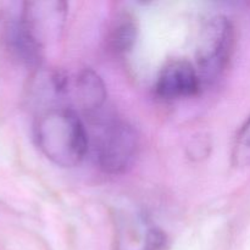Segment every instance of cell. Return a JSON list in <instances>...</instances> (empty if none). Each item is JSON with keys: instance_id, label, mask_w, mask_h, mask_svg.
I'll return each instance as SVG.
<instances>
[{"instance_id": "6da1fadb", "label": "cell", "mask_w": 250, "mask_h": 250, "mask_svg": "<svg viewBox=\"0 0 250 250\" xmlns=\"http://www.w3.org/2000/svg\"><path fill=\"white\" fill-rule=\"evenodd\" d=\"M39 150L55 165L73 167L84 160L89 134L83 120L70 106H56L39 112L33 125Z\"/></svg>"}, {"instance_id": "7a4b0ae2", "label": "cell", "mask_w": 250, "mask_h": 250, "mask_svg": "<svg viewBox=\"0 0 250 250\" xmlns=\"http://www.w3.org/2000/svg\"><path fill=\"white\" fill-rule=\"evenodd\" d=\"M97 134L93 138L98 166L109 175L127 172L136 161L139 151V136L129 122L119 117H89Z\"/></svg>"}, {"instance_id": "3957f363", "label": "cell", "mask_w": 250, "mask_h": 250, "mask_svg": "<svg viewBox=\"0 0 250 250\" xmlns=\"http://www.w3.org/2000/svg\"><path fill=\"white\" fill-rule=\"evenodd\" d=\"M234 49V27L224 15L209 17L200 29L197 46V71L200 81L219 80L231 61Z\"/></svg>"}, {"instance_id": "277c9868", "label": "cell", "mask_w": 250, "mask_h": 250, "mask_svg": "<svg viewBox=\"0 0 250 250\" xmlns=\"http://www.w3.org/2000/svg\"><path fill=\"white\" fill-rule=\"evenodd\" d=\"M2 38L10 55L26 67L38 70L44 59V44L34 32L22 4L21 9L6 16Z\"/></svg>"}, {"instance_id": "5b68a950", "label": "cell", "mask_w": 250, "mask_h": 250, "mask_svg": "<svg viewBox=\"0 0 250 250\" xmlns=\"http://www.w3.org/2000/svg\"><path fill=\"white\" fill-rule=\"evenodd\" d=\"M202 87L197 68L186 60H173L160 71L155 83V92L163 99L175 100L190 98Z\"/></svg>"}, {"instance_id": "8992f818", "label": "cell", "mask_w": 250, "mask_h": 250, "mask_svg": "<svg viewBox=\"0 0 250 250\" xmlns=\"http://www.w3.org/2000/svg\"><path fill=\"white\" fill-rule=\"evenodd\" d=\"M24 10L29 22L42 43L49 37L56 38L63 28L67 4L63 1L24 2Z\"/></svg>"}, {"instance_id": "52a82bcc", "label": "cell", "mask_w": 250, "mask_h": 250, "mask_svg": "<svg viewBox=\"0 0 250 250\" xmlns=\"http://www.w3.org/2000/svg\"><path fill=\"white\" fill-rule=\"evenodd\" d=\"M73 92L77 106L85 114L93 117L100 114V110L106 102V87L103 78L92 68H83L76 76Z\"/></svg>"}, {"instance_id": "ba28073f", "label": "cell", "mask_w": 250, "mask_h": 250, "mask_svg": "<svg viewBox=\"0 0 250 250\" xmlns=\"http://www.w3.org/2000/svg\"><path fill=\"white\" fill-rule=\"evenodd\" d=\"M138 37V23L129 12H120L107 31V48L116 55H125L133 49Z\"/></svg>"}, {"instance_id": "9c48e42d", "label": "cell", "mask_w": 250, "mask_h": 250, "mask_svg": "<svg viewBox=\"0 0 250 250\" xmlns=\"http://www.w3.org/2000/svg\"><path fill=\"white\" fill-rule=\"evenodd\" d=\"M231 159L233 166L238 168L250 166V117L242 125L234 137Z\"/></svg>"}, {"instance_id": "30bf717a", "label": "cell", "mask_w": 250, "mask_h": 250, "mask_svg": "<svg viewBox=\"0 0 250 250\" xmlns=\"http://www.w3.org/2000/svg\"><path fill=\"white\" fill-rule=\"evenodd\" d=\"M167 246V237L161 229H149L146 236V250H165Z\"/></svg>"}]
</instances>
